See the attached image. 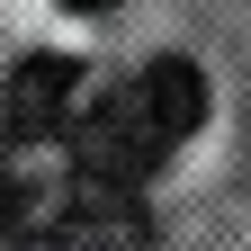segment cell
I'll return each instance as SVG.
<instances>
[{"instance_id":"5b68a950","label":"cell","mask_w":251,"mask_h":251,"mask_svg":"<svg viewBox=\"0 0 251 251\" xmlns=\"http://www.w3.org/2000/svg\"><path fill=\"white\" fill-rule=\"evenodd\" d=\"M63 9H117V0H63Z\"/></svg>"},{"instance_id":"7a4b0ae2","label":"cell","mask_w":251,"mask_h":251,"mask_svg":"<svg viewBox=\"0 0 251 251\" xmlns=\"http://www.w3.org/2000/svg\"><path fill=\"white\" fill-rule=\"evenodd\" d=\"M9 251H152V215L135 188L72 179L63 198H36V215L9 233Z\"/></svg>"},{"instance_id":"3957f363","label":"cell","mask_w":251,"mask_h":251,"mask_svg":"<svg viewBox=\"0 0 251 251\" xmlns=\"http://www.w3.org/2000/svg\"><path fill=\"white\" fill-rule=\"evenodd\" d=\"M0 126H9V144L72 135L81 126V63L72 54H27L9 72V90H0Z\"/></svg>"},{"instance_id":"277c9868","label":"cell","mask_w":251,"mask_h":251,"mask_svg":"<svg viewBox=\"0 0 251 251\" xmlns=\"http://www.w3.org/2000/svg\"><path fill=\"white\" fill-rule=\"evenodd\" d=\"M27 215H36V188H27V179H18L9 162H0V242H9V233L27 225Z\"/></svg>"},{"instance_id":"6da1fadb","label":"cell","mask_w":251,"mask_h":251,"mask_svg":"<svg viewBox=\"0 0 251 251\" xmlns=\"http://www.w3.org/2000/svg\"><path fill=\"white\" fill-rule=\"evenodd\" d=\"M198 117H206V72L198 63H144L135 81H117L108 99L72 126V179H90V188H144L198 135Z\"/></svg>"}]
</instances>
